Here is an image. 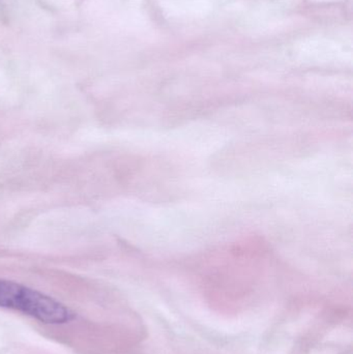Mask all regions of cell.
I'll return each mask as SVG.
<instances>
[{
	"label": "cell",
	"instance_id": "6da1fadb",
	"mask_svg": "<svg viewBox=\"0 0 353 354\" xmlns=\"http://www.w3.org/2000/svg\"><path fill=\"white\" fill-rule=\"evenodd\" d=\"M0 308L12 310L45 324H66L75 313L57 299L14 281L0 279Z\"/></svg>",
	"mask_w": 353,
	"mask_h": 354
}]
</instances>
